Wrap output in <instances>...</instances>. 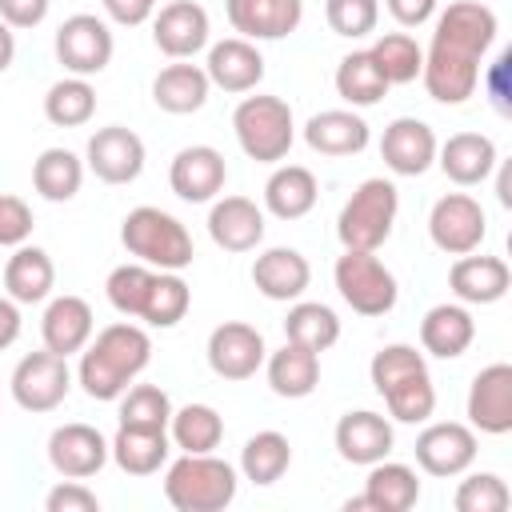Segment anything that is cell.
Masks as SVG:
<instances>
[{
    "mask_svg": "<svg viewBox=\"0 0 512 512\" xmlns=\"http://www.w3.org/2000/svg\"><path fill=\"white\" fill-rule=\"evenodd\" d=\"M368 56L376 60V68L384 72L388 84H412L424 68V48L408 36V32H384L372 40Z\"/></svg>",
    "mask_w": 512,
    "mask_h": 512,
    "instance_id": "42",
    "label": "cell"
},
{
    "mask_svg": "<svg viewBox=\"0 0 512 512\" xmlns=\"http://www.w3.org/2000/svg\"><path fill=\"white\" fill-rule=\"evenodd\" d=\"M208 12L196 0H168L152 16V40L172 60H192L200 48H208Z\"/></svg>",
    "mask_w": 512,
    "mask_h": 512,
    "instance_id": "17",
    "label": "cell"
},
{
    "mask_svg": "<svg viewBox=\"0 0 512 512\" xmlns=\"http://www.w3.org/2000/svg\"><path fill=\"white\" fill-rule=\"evenodd\" d=\"M468 424L484 436L512 432V364H488L468 388Z\"/></svg>",
    "mask_w": 512,
    "mask_h": 512,
    "instance_id": "15",
    "label": "cell"
},
{
    "mask_svg": "<svg viewBox=\"0 0 512 512\" xmlns=\"http://www.w3.org/2000/svg\"><path fill=\"white\" fill-rule=\"evenodd\" d=\"M32 236V208L12 196V192H0V248H20L28 244Z\"/></svg>",
    "mask_w": 512,
    "mask_h": 512,
    "instance_id": "50",
    "label": "cell"
},
{
    "mask_svg": "<svg viewBox=\"0 0 512 512\" xmlns=\"http://www.w3.org/2000/svg\"><path fill=\"white\" fill-rule=\"evenodd\" d=\"M264 368H268V388L284 400H304L320 384V356L292 340H284V348L264 356Z\"/></svg>",
    "mask_w": 512,
    "mask_h": 512,
    "instance_id": "34",
    "label": "cell"
},
{
    "mask_svg": "<svg viewBox=\"0 0 512 512\" xmlns=\"http://www.w3.org/2000/svg\"><path fill=\"white\" fill-rule=\"evenodd\" d=\"M428 236L440 252L448 256H468L484 244L488 236V216L480 208V200H472L468 192H448L432 204L428 212Z\"/></svg>",
    "mask_w": 512,
    "mask_h": 512,
    "instance_id": "10",
    "label": "cell"
},
{
    "mask_svg": "<svg viewBox=\"0 0 512 512\" xmlns=\"http://www.w3.org/2000/svg\"><path fill=\"white\" fill-rule=\"evenodd\" d=\"M192 308V288L180 280V272H156L148 308H144V324L148 328H176Z\"/></svg>",
    "mask_w": 512,
    "mask_h": 512,
    "instance_id": "45",
    "label": "cell"
},
{
    "mask_svg": "<svg viewBox=\"0 0 512 512\" xmlns=\"http://www.w3.org/2000/svg\"><path fill=\"white\" fill-rule=\"evenodd\" d=\"M120 244L128 248V256H136L140 264L148 268H160V272H180L192 264L196 248H192V236L188 228L164 212V208H152V204H140L124 216L120 224Z\"/></svg>",
    "mask_w": 512,
    "mask_h": 512,
    "instance_id": "4",
    "label": "cell"
},
{
    "mask_svg": "<svg viewBox=\"0 0 512 512\" xmlns=\"http://www.w3.org/2000/svg\"><path fill=\"white\" fill-rule=\"evenodd\" d=\"M284 340L320 356L340 340V316L320 300H292V308L284 316Z\"/></svg>",
    "mask_w": 512,
    "mask_h": 512,
    "instance_id": "35",
    "label": "cell"
},
{
    "mask_svg": "<svg viewBox=\"0 0 512 512\" xmlns=\"http://www.w3.org/2000/svg\"><path fill=\"white\" fill-rule=\"evenodd\" d=\"M324 20L336 36L344 40H360L368 32H376L380 20V0H328L324 4Z\"/></svg>",
    "mask_w": 512,
    "mask_h": 512,
    "instance_id": "48",
    "label": "cell"
},
{
    "mask_svg": "<svg viewBox=\"0 0 512 512\" xmlns=\"http://www.w3.org/2000/svg\"><path fill=\"white\" fill-rule=\"evenodd\" d=\"M168 452H172V440H168V432H156V428H128V424H120L116 436L108 440V456L128 476L160 472L168 464Z\"/></svg>",
    "mask_w": 512,
    "mask_h": 512,
    "instance_id": "33",
    "label": "cell"
},
{
    "mask_svg": "<svg viewBox=\"0 0 512 512\" xmlns=\"http://www.w3.org/2000/svg\"><path fill=\"white\" fill-rule=\"evenodd\" d=\"M224 180H228V164H224V152H216L212 144H188L168 164V184L188 204L216 200Z\"/></svg>",
    "mask_w": 512,
    "mask_h": 512,
    "instance_id": "14",
    "label": "cell"
},
{
    "mask_svg": "<svg viewBox=\"0 0 512 512\" xmlns=\"http://www.w3.org/2000/svg\"><path fill=\"white\" fill-rule=\"evenodd\" d=\"M232 32L244 40H284L304 20V0H224Z\"/></svg>",
    "mask_w": 512,
    "mask_h": 512,
    "instance_id": "18",
    "label": "cell"
},
{
    "mask_svg": "<svg viewBox=\"0 0 512 512\" xmlns=\"http://www.w3.org/2000/svg\"><path fill=\"white\" fill-rule=\"evenodd\" d=\"M44 116L56 128H84L96 116V88L84 76H64L44 92Z\"/></svg>",
    "mask_w": 512,
    "mask_h": 512,
    "instance_id": "40",
    "label": "cell"
},
{
    "mask_svg": "<svg viewBox=\"0 0 512 512\" xmlns=\"http://www.w3.org/2000/svg\"><path fill=\"white\" fill-rule=\"evenodd\" d=\"M452 504H456V512H504L512 504V492L496 472H472L460 480Z\"/></svg>",
    "mask_w": 512,
    "mask_h": 512,
    "instance_id": "46",
    "label": "cell"
},
{
    "mask_svg": "<svg viewBox=\"0 0 512 512\" xmlns=\"http://www.w3.org/2000/svg\"><path fill=\"white\" fill-rule=\"evenodd\" d=\"M384 404H388V416L400 420V424H424L432 412H436V388H432V376L428 368L424 372H412L408 380L392 384L388 392H380Z\"/></svg>",
    "mask_w": 512,
    "mask_h": 512,
    "instance_id": "43",
    "label": "cell"
},
{
    "mask_svg": "<svg viewBox=\"0 0 512 512\" xmlns=\"http://www.w3.org/2000/svg\"><path fill=\"white\" fill-rule=\"evenodd\" d=\"M424 368H428L424 364V352H416L412 344H384L372 356L368 376H372V388L376 392H388L392 384H400V380H408L412 372H424Z\"/></svg>",
    "mask_w": 512,
    "mask_h": 512,
    "instance_id": "47",
    "label": "cell"
},
{
    "mask_svg": "<svg viewBox=\"0 0 512 512\" xmlns=\"http://www.w3.org/2000/svg\"><path fill=\"white\" fill-rule=\"evenodd\" d=\"M168 420H172V400H168L164 388H156V384H128L120 392V424L168 432Z\"/></svg>",
    "mask_w": 512,
    "mask_h": 512,
    "instance_id": "44",
    "label": "cell"
},
{
    "mask_svg": "<svg viewBox=\"0 0 512 512\" xmlns=\"http://www.w3.org/2000/svg\"><path fill=\"white\" fill-rule=\"evenodd\" d=\"M168 440L180 452H212L224 440V416L212 404H184L172 408L168 420Z\"/></svg>",
    "mask_w": 512,
    "mask_h": 512,
    "instance_id": "39",
    "label": "cell"
},
{
    "mask_svg": "<svg viewBox=\"0 0 512 512\" xmlns=\"http://www.w3.org/2000/svg\"><path fill=\"white\" fill-rule=\"evenodd\" d=\"M208 368L220 376V380H248L260 372L268 348H264V336L260 328L244 324V320H224L208 332Z\"/></svg>",
    "mask_w": 512,
    "mask_h": 512,
    "instance_id": "13",
    "label": "cell"
},
{
    "mask_svg": "<svg viewBox=\"0 0 512 512\" xmlns=\"http://www.w3.org/2000/svg\"><path fill=\"white\" fill-rule=\"evenodd\" d=\"M316 200H320V184L304 164H280L264 184V208L276 220H300L316 208Z\"/></svg>",
    "mask_w": 512,
    "mask_h": 512,
    "instance_id": "31",
    "label": "cell"
},
{
    "mask_svg": "<svg viewBox=\"0 0 512 512\" xmlns=\"http://www.w3.org/2000/svg\"><path fill=\"white\" fill-rule=\"evenodd\" d=\"M148 360H152L148 332L132 320H120V324L100 328L80 348L76 380L92 400H120V392L148 368Z\"/></svg>",
    "mask_w": 512,
    "mask_h": 512,
    "instance_id": "2",
    "label": "cell"
},
{
    "mask_svg": "<svg viewBox=\"0 0 512 512\" xmlns=\"http://www.w3.org/2000/svg\"><path fill=\"white\" fill-rule=\"evenodd\" d=\"M380 156L396 176H424L436 164V132L416 116H396L380 136Z\"/></svg>",
    "mask_w": 512,
    "mask_h": 512,
    "instance_id": "19",
    "label": "cell"
},
{
    "mask_svg": "<svg viewBox=\"0 0 512 512\" xmlns=\"http://www.w3.org/2000/svg\"><path fill=\"white\" fill-rule=\"evenodd\" d=\"M476 428L472 424H460V420H436L428 424L420 436H416V464L428 472V476H440V480H452L460 472L472 468L476 460Z\"/></svg>",
    "mask_w": 512,
    "mask_h": 512,
    "instance_id": "11",
    "label": "cell"
},
{
    "mask_svg": "<svg viewBox=\"0 0 512 512\" xmlns=\"http://www.w3.org/2000/svg\"><path fill=\"white\" fill-rule=\"evenodd\" d=\"M448 288L460 304H496L512 288V268L500 256H456L448 268Z\"/></svg>",
    "mask_w": 512,
    "mask_h": 512,
    "instance_id": "24",
    "label": "cell"
},
{
    "mask_svg": "<svg viewBox=\"0 0 512 512\" xmlns=\"http://www.w3.org/2000/svg\"><path fill=\"white\" fill-rule=\"evenodd\" d=\"M204 72L212 80V88H224V92H252L260 80H264V56L252 40L244 36H228L220 44L208 48V60H204Z\"/></svg>",
    "mask_w": 512,
    "mask_h": 512,
    "instance_id": "26",
    "label": "cell"
},
{
    "mask_svg": "<svg viewBox=\"0 0 512 512\" xmlns=\"http://www.w3.org/2000/svg\"><path fill=\"white\" fill-rule=\"evenodd\" d=\"M252 284L264 300H276V304H292L308 292L312 284V264L304 252L296 248H268L252 260Z\"/></svg>",
    "mask_w": 512,
    "mask_h": 512,
    "instance_id": "22",
    "label": "cell"
},
{
    "mask_svg": "<svg viewBox=\"0 0 512 512\" xmlns=\"http://www.w3.org/2000/svg\"><path fill=\"white\" fill-rule=\"evenodd\" d=\"M104 12H108V20H116L124 28H136L156 12V0H104Z\"/></svg>",
    "mask_w": 512,
    "mask_h": 512,
    "instance_id": "54",
    "label": "cell"
},
{
    "mask_svg": "<svg viewBox=\"0 0 512 512\" xmlns=\"http://www.w3.org/2000/svg\"><path fill=\"white\" fill-rule=\"evenodd\" d=\"M48 512H100V500L92 488H84V480H60L48 496H44Z\"/></svg>",
    "mask_w": 512,
    "mask_h": 512,
    "instance_id": "51",
    "label": "cell"
},
{
    "mask_svg": "<svg viewBox=\"0 0 512 512\" xmlns=\"http://www.w3.org/2000/svg\"><path fill=\"white\" fill-rule=\"evenodd\" d=\"M52 0H0V20L16 32V28H36L44 24Z\"/></svg>",
    "mask_w": 512,
    "mask_h": 512,
    "instance_id": "52",
    "label": "cell"
},
{
    "mask_svg": "<svg viewBox=\"0 0 512 512\" xmlns=\"http://www.w3.org/2000/svg\"><path fill=\"white\" fill-rule=\"evenodd\" d=\"M288 464H292V444L276 428H264V432L248 436V444L240 448V472H244V480L260 484V488L276 484L288 472Z\"/></svg>",
    "mask_w": 512,
    "mask_h": 512,
    "instance_id": "38",
    "label": "cell"
},
{
    "mask_svg": "<svg viewBox=\"0 0 512 512\" xmlns=\"http://www.w3.org/2000/svg\"><path fill=\"white\" fill-rule=\"evenodd\" d=\"M496 12L480 0H452L432 28V44L424 52L420 80L432 100L464 104L476 92L484 56L496 40Z\"/></svg>",
    "mask_w": 512,
    "mask_h": 512,
    "instance_id": "1",
    "label": "cell"
},
{
    "mask_svg": "<svg viewBox=\"0 0 512 512\" xmlns=\"http://www.w3.org/2000/svg\"><path fill=\"white\" fill-rule=\"evenodd\" d=\"M80 184H84V160L76 152H68V148H44L36 156V164H32V188L44 200L64 204V200H72L80 192Z\"/></svg>",
    "mask_w": 512,
    "mask_h": 512,
    "instance_id": "37",
    "label": "cell"
},
{
    "mask_svg": "<svg viewBox=\"0 0 512 512\" xmlns=\"http://www.w3.org/2000/svg\"><path fill=\"white\" fill-rule=\"evenodd\" d=\"M12 400L24 408V412H52L64 404L68 388H72V368H68V356H56V352H28L16 368H12Z\"/></svg>",
    "mask_w": 512,
    "mask_h": 512,
    "instance_id": "9",
    "label": "cell"
},
{
    "mask_svg": "<svg viewBox=\"0 0 512 512\" xmlns=\"http://www.w3.org/2000/svg\"><path fill=\"white\" fill-rule=\"evenodd\" d=\"M496 188H500V204H512V192H508V168H500V180H496Z\"/></svg>",
    "mask_w": 512,
    "mask_h": 512,
    "instance_id": "57",
    "label": "cell"
},
{
    "mask_svg": "<svg viewBox=\"0 0 512 512\" xmlns=\"http://www.w3.org/2000/svg\"><path fill=\"white\" fill-rule=\"evenodd\" d=\"M332 84H336V96H340L344 104H352V108H372V104H380L384 92L392 88V84L384 80V72L376 68V60L368 56V48L348 52V56L336 64Z\"/></svg>",
    "mask_w": 512,
    "mask_h": 512,
    "instance_id": "36",
    "label": "cell"
},
{
    "mask_svg": "<svg viewBox=\"0 0 512 512\" xmlns=\"http://www.w3.org/2000/svg\"><path fill=\"white\" fill-rule=\"evenodd\" d=\"M52 284H56V264L44 248L36 244H20L8 264H4V292L16 300V304H40L52 296Z\"/></svg>",
    "mask_w": 512,
    "mask_h": 512,
    "instance_id": "32",
    "label": "cell"
},
{
    "mask_svg": "<svg viewBox=\"0 0 512 512\" xmlns=\"http://www.w3.org/2000/svg\"><path fill=\"white\" fill-rule=\"evenodd\" d=\"M400 212V192L392 180L384 176H368L340 208L336 216V236L344 248H360V252H376L396 224Z\"/></svg>",
    "mask_w": 512,
    "mask_h": 512,
    "instance_id": "5",
    "label": "cell"
},
{
    "mask_svg": "<svg viewBox=\"0 0 512 512\" xmlns=\"http://www.w3.org/2000/svg\"><path fill=\"white\" fill-rule=\"evenodd\" d=\"M12 60H16V32L0 20V72H8Z\"/></svg>",
    "mask_w": 512,
    "mask_h": 512,
    "instance_id": "56",
    "label": "cell"
},
{
    "mask_svg": "<svg viewBox=\"0 0 512 512\" xmlns=\"http://www.w3.org/2000/svg\"><path fill=\"white\" fill-rule=\"evenodd\" d=\"M436 164H440V172L452 184L472 188V184H484L496 172L500 156H496L492 136H484V132H456L444 144H436Z\"/></svg>",
    "mask_w": 512,
    "mask_h": 512,
    "instance_id": "23",
    "label": "cell"
},
{
    "mask_svg": "<svg viewBox=\"0 0 512 512\" xmlns=\"http://www.w3.org/2000/svg\"><path fill=\"white\" fill-rule=\"evenodd\" d=\"M56 60L64 64L68 76H100L108 64H112V52H116V40H112V28L92 16V12H76L68 16L60 28H56Z\"/></svg>",
    "mask_w": 512,
    "mask_h": 512,
    "instance_id": "8",
    "label": "cell"
},
{
    "mask_svg": "<svg viewBox=\"0 0 512 512\" xmlns=\"http://www.w3.org/2000/svg\"><path fill=\"white\" fill-rule=\"evenodd\" d=\"M384 4H388L392 20L400 28H420V24H428L436 16V4L440 0H384Z\"/></svg>",
    "mask_w": 512,
    "mask_h": 512,
    "instance_id": "53",
    "label": "cell"
},
{
    "mask_svg": "<svg viewBox=\"0 0 512 512\" xmlns=\"http://www.w3.org/2000/svg\"><path fill=\"white\" fill-rule=\"evenodd\" d=\"M304 140L320 156H356L368 148V120L352 108H324L304 124Z\"/></svg>",
    "mask_w": 512,
    "mask_h": 512,
    "instance_id": "28",
    "label": "cell"
},
{
    "mask_svg": "<svg viewBox=\"0 0 512 512\" xmlns=\"http://www.w3.org/2000/svg\"><path fill=\"white\" fill-rule=\"evenodd\" d=\"M332 440H336L340 460L368 468V464H376V460H384V456L392 452L396 432H392L388 416L368 412V408H356V412H344V416L336 420Z\"/></svg>",
    "mask_w": 512,
    "mask_h": 512,
    "instance_id": "20",
    "label": "cell"
},
{
    "mask_svg": "<svg viewBox=\"0 0 512 512\" xmlns=\"http://www.w3.org/2000/svg\"><path fill=\"white\" fill-rule=\"evenodd\" d=\"M48 464L64 480H88L108 464V440L92 424H80V420L60 424L48 436Z\"/></svg>",
    "mask_w": 512,
    "mask_h": 512,
    "instance_id": "16",
    "label": "cell"
},
{
    "mask_svg": "<svg viewBox=\"0 0 512 512\" xmlns=\"http://www.w3.org/2000/svg\"><path fill=\"white\" fill-rule=\"evenodd\" d=\"M92 328H96V320H92V304H88L84 296H72V292L48 300V308H44V316H40L44 348L56 352V356H72V352H80V348L92 340Z\"/></svg>",
    "mask_w": 512,
    "mask_h": 512,
    "instance_id": "27",
    "label": "cell"
},
{
    "mask_svg": "<svg viewBox=\"0 0 512 512\" xmlns=\"http://www.w3.org/2000/svg\"><path fill=\"white\" fill-rule=\"evenodd\" d=\"M156 272L160 268H148V264H120L108 272L104 280V292H108V304L128 316V320H140L144 308H148V296H152V284H156Z\"/></svg>",
    "mask_w": 512,
    "mask_h": 512,
    "instance_id": "41",
    "label": "cell"
},
{
    "mask_svg": "<svg viewBox=\"0 0 512 512\" xmlns=\"http://www.w3.org/2000/svg\"><path fill=\"white\" fill-rule=\"evenodd\" d=\"M20 336V304L12 296H0V352L12 348Z\"/></svg>",
    "mask_w": 512,
    "mask_h": 512,
    "instance_id": "55",
    "label": "cell"
},
{
    "mask_svg": "<svg viewBox=\"0 0 512 512\" xmlns=\"http://www.w3.org/2000/svg\"><path fill=\"white\" fill-rule=\"evenodd\" d=\"M84 164L104 184H132L144 172V140L132 128H124V124L96 128L88 136Z\"/></svg>",
    "mask_w": 512,
    "mask_h": 512,
    "instance_id": "12",
    "label": "cell"
},
{
    "mask_svg": "<svg viewBox=\"0 0 512 512\" xmlns=\"http://www.w3.org/2000/svg\"><path fill=\"white\" fill-rule=\"evenodd\" d=\"M508 76H512V52L504 48L492 64H484L480 68V88H484V96H488V104L500 112V116H508L512 112V84H508Z\"/></svg>",
    "mask_w": 512,
    "mask_h": 512,
    "instance_id": "49",
    "label": "cell"
},
{
    "mask_svg": "<svg viewBox=\"0 0 512 512\" xmlns=\"http://www.w3.org/2000/svg\"><path fill=\"white\" fill-rule=\"evenodd\" d=\"M208 236L224 252H252L264 240V208L248 196H220L208 208Z\"/></svg>",
    "mask_w": 512,
    "mask_h": 512,
    "instance_id": "21",
    "label": "cell"
},
{
    "mask_svg": "<svg viewBox=\"0 0 512 512\" xmlns=\"http://www.w3.org/2000/svg\"><path fill=\"white\" fill-rule=\"evenodd\" d=\"M236 468L212 452H184L164 472V496L176 512H224L236 500Z\"/></svg>",
    "mask_w": 512,
    "mask_h": 512,
    "instance_id": "3",
    "label": "cell"
},
{
    "mask_svg": "<svg viewBox=\"0 0 512 512\" xmlns=\"http://www.w3.org/2000/svg\"><path fill=\"white\" fill-rule=\"evenodd\" d=\"M420 500V480L416 468L396 464V460H376L368 464V480H364V496L348 500V508H372V512H408Z\"/></svg>",
    "mask_w": 512,
    "mask_h": 512,
    "instance_id": "25",
    "label": "cell"
},
{
    "mask_svg": "<svg viewBox=\"0 0 512 512\" xmlns=\"http://www.w3.org/2000/svg\"><path fill=\"white\" fill-rule=\"evenodd\" d=\"M476 340V320L464 304H436L420 320V348L440 360H456Z\"/></svg>",
    "mask_w": 512,
    "mask_h": 512,
    "instance_id": "29",
    "label": "cell"
},
{
    "mask_svg": "<svg viewBox=\"0 0 512 512\" xmlns=\"http://www.w3.org/2000/svg\"><path fill=\"white\" fill-rule=\"evenodd\" d=\"M232 132L248 160L276 164L288 156L296 140V120H292L288 100L280 96H244L232 112Z\"/></svg>",
    "mask_w": 512,
    "mask_h": 512,
    "instance_id": "6",
    "label": "cell"
},
{
    "mask_svg": "<svg viewBox=\"0 0 512 512\" xmlns=\"http://www.w3.org/2000/svg\"><path fill=\"white\" fill-rule=\"evenodd\" d=\"M332 280H336L340 300L360 316H388L400 300V284L376 252L344 248V256H336Z\"/></svg>",
    "mask_w": 512,
    "mask_h": 512,
    "instance_id": "7",
    "label": "cell"
},
{
    "mask_svg": "<svg viewBox=\"0 0 512 512\" xmlns=\"http://www.w3.org/2000/svg\"><path fill=\"white\" fill-rule=\"evenodd\" d=\"M208 92H212V80L200 64H168L156 72L152 80V100L160 112H172V116H188V112H200L208 104Z\"/></svg>",
    "mask_w": 512,
    "mask_h": 512,
    "instance_id": "30",
    "label": "cell"
}]
</instances>
